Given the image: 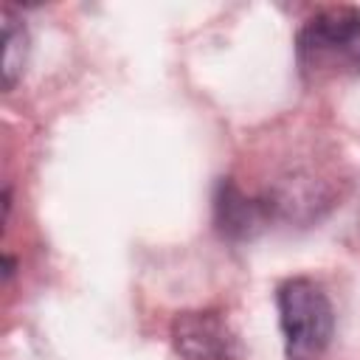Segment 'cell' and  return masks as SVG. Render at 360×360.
<instances>
[{
	"label": "cell",
	"instance_id": "obj_1",
	"mask_svg": "<svg viewBox=\"0 0 360 360\" xmlns=\"http://www.w3.org/2000/svg\"><path fill=\"white\" fill-rule=\"evenodd\" d=\"M295 62L309 84L360 76V8L332 6L309 17L295 37Z\"/></svg>",
	"mask_w": 360,
	"mask_h": 360
},
{
	"label": "cell",
	"instance_id": "obj_2",
	"mask_svg": "<svg viewBox=\"0 0 360 360\" xmlns=\"http://www.w3.org/2000/svg\"><path fill=\"white\" fill-rule=\"evenodd\" d=\"M287 360H321L335 335L329 295L312 278H290L276 292Z\"/></svg>",
	"mask_w": 360,
	"mask_h": 360
},
{
	"label": "cell",
	"instance_id": "obj_3",
	"mask_svg": "<svg viewBox=\"0 0 360 360\" xmlns=\"http://www.w3.org/2000/svg\"><path fill=\"white\" fill-rule=\"evenodd\" d=\"M172 343L183 360H239L242 346L214 309H188L172 321Z\"/></svg>",
	"mask_w": 360,
	"mask_h": 360
},
{
	"label": "cell",
	"instance_id": "obj_4",
	"mask_svg": "<svg viewBox=\"0 0 360 360\" xmlns=\"http://www.w3.org/2000/svg\"><path fill=\"white\" fill-rule=\"evenodd\" d=\"M270 219V202L248 197L233 180H219L214 194V222L225 239H253Z\"/></svg>",
	"mask_w": 360,
	"mask_h": 360
},
{
	"label": "cell",
	"instance_id": "obj_5",
	"mask_svg": "<svg viewBox=\"0 0 360 360\" xmlns=\"http://www.w3.org/2000/svg\"><path fill=\"white\" fill-rule=\"evenodd\" d=\"M25 45H28V37H25L22 22L14 20L11 11L6 8L3 11V84H6V90H11L22 73Z\"/></svg>",
	"mask_w": 360,
	"mask_h": 360
},
{
	"label": "cell",
	"instance_id": "obj_6",
	"mask_svg": "<svg viewBox=\"0 0 360 360\" xmlns=\"http://www.w3.org/2000/svg\"><path fill=\"white\" fill-rule=\"evenodd\" d=\"M11 273H14V259H11V256H6V270H3V281H8V278H11Z\"/></svg>",
	"mask_w": 360,
	"mask_h": 360
}]
</instances>
